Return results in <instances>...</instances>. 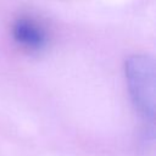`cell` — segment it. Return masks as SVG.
Listing matches in <instances>:
<instances>
[{"label": "cell", "instance_id": "6da1fadb", "mask_svg": "<svg viewBox=\"0 0 156 156\" xmlns=\"http://www.w3.org/2000/svg\"><path fill=\"white\" fill-rule=\"evenodd\" d=\"M130 100L139 116L152 124L155 116V66L151 57L138 54L129 56L124 66Z\"/></svg>", "mask_w": 156, "mask_h": 156}, {"label": "cell", "instance_id": "7a4b0ae2", "mask_svg": "<svg viewBox=\"0 0 156 156\" xmlns=\"http://www.w3.org/2000/svg\"><path fill=\"white\" fill-rule=\"evenodd\" d=\"M11 35L17 45L29 51H40L49 44L46 27L30 16H20L11 24Z\"/></svg>", "mask_w": 156, "mask_h": 156}]
</instances>
